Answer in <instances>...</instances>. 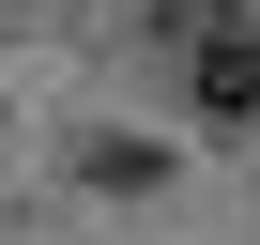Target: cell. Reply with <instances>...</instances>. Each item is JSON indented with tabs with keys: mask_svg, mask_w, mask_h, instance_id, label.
I'll use <instances>...</instances> for the list:
<instances>
[{
	"mask_svg": "<svg viewBox=\"0 0 260 245\" xmlns=\"http://www.w3.org/2000/svg\"><path fill=\"white\" fill-rule=\"evenodd\" d=\"M184 92H199L214 122H245V107H260V16H245V0L184 16Z\"/></svg>",
	"mask_w": 260,
	"mask_h": 245,
	"instance_id": "6da1fadb",
	"label": "cell"
}]
</instances>
